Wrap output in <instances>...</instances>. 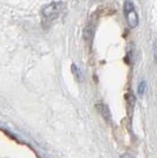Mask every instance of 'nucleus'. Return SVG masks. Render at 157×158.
<instances>
[{
	"instance_id": "nucleus-1",
	"label": "nucleus",
	"mask_w": 157,
	"mask_h": 158,
	"mask_svg": "<svg viewBox=\"0 0 157 158\" xmlns=\"http://www.w3.org/2000/svg\"><path fill=\"white\" fill-rule=\"evenodd\" d=\"M63 8V2H59V1H53L51 4L46 5L43 7L41 10V15L43 18L47 21H51V20L56 19L59 15L60 11Z\"/></svg>"
},
{
	"instance_id": "nucleus-2",
	"label": "nucleus",
	"mask_w": 157,
	"mask_h": 158,
	"mask_svg": "<svg viewBox=\"0 0 157 158\" xmlns=\"http://www.w3.org/2000/svg\"><path fill=\"white\" fill-rule=\"evenodd\" d=\"M124 15H125V19L128 21L129 26L130 27H136L138 25V14L135 10V6L132 4L131 0H126L124 2Z\"/></svg>"
},
{
	"instance_id": "nucleus-3",
	"label": "nucleus",
	"mask_w": 157,
	"mask_h": 158,
	"mask_svg": "<svg viewBox=\"0 0 157 158\" xmlns=\"http://www.w3.org/2000/svg\"><path fill=\"white\" fill-rule=\"evenodd\" d=\"M93 30H92V27L89 25V26L86 27L85 30H84V39H86V40H91V38H92V34H93Z\"/></svg>"
},
{
	"instance_id": "nucleus-4",
	"label": "nucleus",
	"mask_w": 157,
	"mask_h": 158,
	"mask_svg": "<svg viewBox=\"0 0 157 158\" xmlns=\"http://www.w3.org/2000/svg\"><path fill=\"white\" fill-rule=\"evenodd\" d=\"M144 90H145V83L142 81V83L139 84V86H138V93H139V94H143Z\"/></svg>"
},
{
	"instance_id": "nucleus-5",
	"label": "nucleus",
	"mask_w": 157,
	"mask_h": 158,
	"mask_svg": "<svg viewBox=\"0 0 157 158\" xmlns=\"http://www.w3.org/2000/svg\"><path fill=\"white\" fill-rule=\"evenodd\" d=\"M72 71H73V73H76V74H77V78H80V77H79V73H78V69H77V66L76 65H72Z\"/></svg>"
},
{
	"instance_id": "nucleus-6",
	"label": "nucleus",
	"mask_w": 157,
	"mask_h": 158,
	"mask_svg": "<svg viewBox=\"0 0 157 158\" xmlns=\"http://www.w3.org/2000/svg\"><path fill=\"white\" fill-rule=\"evenodd\" d=\"M154 56H155V60L157 61V40L155 41V45H154Z\"/></svg>"
},
{
	"instance_id": "nucleus-7",
	"label": "nucleus",
	"mask_w": 157,
	"mask_h": 158,
	"mask_svg": "<svg viewBox=\"0 0 157 158\" xmlns=\"http://www.w3.org/2000/svg\"><path fill=\"white\" fill-rule=\"evenodd\" d=\"M121 158H135V157H132V156H129V155H123V156H121Z\"/></svg>"
}]
</instances>
